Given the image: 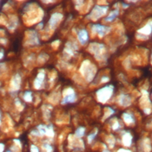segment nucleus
<instances>
[{
  "instance_id": "obj_1",
  "label": "nucleus",
  "mask_w": 152,
  "mask_h": 152,
  "mask_svg": "<svg viewBox=\"0 0 152 152\" xmlns=\"http://www.w3.org/2000/svg\"><path fill=\"white\" fill-rule=\"evenodd\" d=\"M92 28H93V30L96 33L100 34L101 36L104 35L105 33H107L110 31V28L109 27L101 25V24H95V25H93Z\"/></svg>"
},
{
  "instance_id": "obj_2",
  "label": "nucleus",
  "mask_w": 152,
  "mask_h": 152,
  "mask_svg": "<svg viewBox=\"0 0 152 152\" xmlns=\"http://www.w3.org/2000/svg\"><path fill=\"white\" fill-rule=\"evenodd\" d=\"M77 37H78V39H79V41H80V43L82 45H85L89 40V35H88V32H87L86 30L79 31Z\"/></svg>"
},
{
  "instance_id": "obj_3",
  "label": "nucleus",
  "mask_w": 152,
  "mask_h": 152,
  "mask_svg": "<svg viewBox=\"0 0 152 152\" xmlns=\"http://www.w3.org/2000/svg\"><path fill=\"white\" fill-rule=\"evenodd\" d=\"M76 100V94L71 93L70 95H68L66 96H64V98L63 99V104H66V103H73Z\"/></svg>"
},
{
  "instance_id": "obj_4",
  "label": "nucleus",
  "mask_w": 152,
  "mask_h": 152,
  "mask_svg": "<svg viewBox=\"0 0 152 152\" xmlns=\"http://www.w3.org/2000/svg\"><path fill=\"white\" fill-rule=\"evenodd\" d=\"M118 10H116V11H114V12H112L107 18H105V20L107 22H110V21H112V20H114L117 17V15H118Z\"/></svg>"
},
{
  "instance_id": "obj_5",
  "label": "nucleus",
  "mask_w": 152,
  "mask_h": 152,
  "mask_svg": "<svg viewBox=\"0 0 152 152\" xmlns=\"http://www.w3.org/2000/svg\"><path fill=\"white\" fill-rule=\"evenodd\" d=\"M84 133H85V129L83 128V127L78 128V129H77V131H76V135H77L78 137H82L84 135Z\"/></svg>"
}]
</instances>
